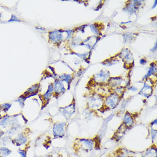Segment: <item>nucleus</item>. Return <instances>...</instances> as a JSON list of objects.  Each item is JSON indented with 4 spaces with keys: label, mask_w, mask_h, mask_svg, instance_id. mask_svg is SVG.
Here are the masks:
<instances>
[{
    "label": "nucleus",
    "mask_w": 157,
    "mask_h": 157,
    "mask_svg": "<svg viewBox=\"0 0 157 157\" xmlns=\"http://www.w3.org/2000/svg\"><path fill=\"white\" fill-rule=\"evenodd\" d=\"M98 142L95 139L77 138L75 141L74 148L77 151L90 153L97 147Z\"/></svg>",
    "instance_id": "f257e3e1"
},
{
    "label": "nucleus",
    "mask_w": 157,
    "mask_h": 157,
    "mask_svg": "<svg viewBox=\"0 0 157 157\" xmlns=\"http://www.w3.org/2000/svg\"><path fill=\"white\" fill-rule=\"evenodd\" d=\"M66 124L64 122L54 124L52 133L54 138H63L66 135Z\"/></svg>",
    "instance_id": "f03ea898"
},
{
    "label": "nucleus",
    "mask_w": 157,
    "mask_h": 157,
    "mask_svg": "<svg viewBox=\"0 0 157 157\" xmlns=\"http://www.w3.org/2000/svg\"><path fill=\"white\" fill-rule=\"evenodd\" d=\"M29 141V138L28 134L24 132H20L12 138V144L17 147H21L28 144Z\"/></svg>",
    "instance_id": "7ed1b4c3"
},
{
    "label": "nucleus",
    "mask_w": 157,
    "mask_h": 157,
    "mask_svg": "<svg viewBox=\"0 0 157 157\" xmlns=\"http://www.w3.org/2000/svg\"><path fill=\"white\" fill-rule=\"evenodd\" d=\"M103 98L101 96L94 95L92 96L89 100L88 106L92 110H97L103 106Z\"/></svg>",
    "instance_id": "20e7f679"
},
{
    "label": "nucleus",
    "mask_w": 157,
    "mask_h": 157,
    "mask_svg": "<svg viewBox=\"0 0 157 157\" xmlns=\"http://www.w3.org/2000/svg\"><path fill=\"white\" fill-rule=\"evenodd\" d=\"M120 102V97L115 94L109 95L105 101V105L107 108L114 109L118 105Z\"/></svg>",
    "instance_id": "39448f33"
},
{
    "label": "nucleus",
    "mask_w": 157,
    "mask_h": 157,
    "mask_svg": "<svg viewBox=\"0 0 157 157\" xmlns=\"http://www.w3.org/2000/svg\"><path fill=\"white\" fill-rule=\"evenodd\" d=\"M134 124V121L132 116L130 114V113H126L124 117V122L123 124L127 128H130L132 127L133 124Z\"/></svg>",
    "instance_id": "423d86ee"
},
{
    "label": "nucleus",
    "mask_w": 157,
    "mask_h": 157,
    "mask_svg": "<svg viewBox=\"0 0 157 157\" xmlns=\"http://www.w3.org/2000/svg\"><path fill=\"white\" fill-rule=\"evenodd\" d=\"M145 157H157V146L153 144L151 147L146 149L143 154Z\"/></svg>",
    "instance_id": "0eeeda50"
},
{
    "label": "nucleus",
    "mask_w": 157,
    "mask_h": 157,
    "mask_svg": "<svg viewBox=\"0 0 157 157\" xmlns=\"http://www.w3.org/2000/svg\"><path fill=\"white\" fill-rule=\"evenodd\" d=\"M10 116H5L0 120V128L3 129H7L9 128V124Z\"/></svg>",
    "instance_id": "6e6552de"
},
{
    "label": "nucleus",
    "mask_w": 157,
    "mask_h": 157,
    "mask_svg": "<svg viewBox=\"0 0 157 157\" xmlns=\"http://www.w3.org/2000/svg\"><path fill=\"white\" fill-rule=\"evenodd\" d=\"M12 151L6 146H0V157H8L12 154Z\"/></svg>",
    "instance_id": "1a4fd4ad"
},
{
    "label": "nucleus",
    "mask_w": 157,
    "mask_h": 157,
    "mask_svg": "<svg viewBox=\"0 0 157 157\" xmlns=\"http://www.w3.org/2000/svg\"><path fill=\"white\" fill-rule=\"evenodd\" d=\"M12 138L5 134L0 139V146H6L7 145L10 144V143H12Z\"/></svg>",
    "instance_id": "9d476101"
},
{
    "label": "nucleus",
    "mask_w": 157,
    "mask_h": 157,
    "mask_svg": "<svg viewBox=\"0 0 157 157\" xmlns=\"http://www.w3.org/2000/svg\"><path fill=\"white\" fill-rule=\"evenodd\" d=\"M53 87L52 86H49L47 92L43 96V99L44 100L45 102H49L50 98H51L52 95L53 94Z\"/></svg>",
    "instance_id": "9b49d317"
},
{
    "label": "nucleus",
    "mask_w": 157,
    "mask_h": 157,
    "mask_svg": "<svg viewBox=\"0 0 157 157\" xmlns=\"http://www.w3.org/2000/svg\"><path fill=\"white\" fill-rule=\"evenodd\" d=\"M113 157H134L128 155V153L124 152L122 149H118L115 153H114Z\"/></svg>",
    "instance_id": "f8f14e48"
},
{
    "label": "nucleus",
    "mask_w": 157,
    "mask_h": 157,
    "mask_svg": "<svg viewBox=\"0 0 157 157\" xmlns=\"http://www.w3.org/2000/svg\"><path fill=\"white\" fill-rule=\"evenodd\" d=\"M12 106V104L9 103H5L2 104L0 105V110L5 113H7L9 110L10 109Z\"/></svg>",
    "instance_id": "ddd939ff"
},
{
    "label": "nucleus",
    "mask_w": 157,
    "mask_h": 157,
    "mask_svg": "<svg viewBox=\"0 0 157 157\" xmlns=\"http://www.w3.org/2000/svg\"><path fill=\"white\" fill-rule=\"evenodd\" d=\"M150 136H151V140L152 143L154 144L155 141L157 140V130L153 128H151L150 130Z\"/></svg>",
    "instance_id": "4468645a"
},
{
    "label": "nucleus",
    "mask_w": 157,
    "mask_h": 157,
    "mask_svg": "<svg viewBox=\"0 0 157 157\" xmlns=\"http://www.w3.org/2000/svg\"><path fill=\"white\" fill-rule=\"evenodd\" d=\"M17 153L21 157H28V153L26 149L19 148L17 150Z\"/></svg>",
    "instance_id": "2eb2a0df"
},
{
    "label": "nucleus",
    "mask_w": 157,
    "mask_h": 157,
    "mask_svg": "<svg viewBox=\"0 0 157 157\" xmlns=\"http://www.w3.org/2000/svg\"><path fill=\"white\" fill-rule=\"evenodd\" d=\"M5 134V132L2 129L0 128V139H1L2 136H4Z\"/></svg>",
    "instance_id": "dca6fc26"
},
{
    "label": "nucleus",
    "mask_w": 157,
    "mask_h": 157,
    "mask_svg": "<svg viewBox=\"0 0 157 157\" xmlns=\"http://www.w3.org/2000/svg\"><path fill=\"white\" fill-rule=\"evenodd\" d=\"M157 124V120H154V121H153V122H151V126H153L154 124Z\"/></svg>",
    "instance_id": "f3484780"
},
{
    "label": "nucleus",
    "mask_w": 157,
    "mask_h": 157,
    "mask_svg": "<svg viewBox=\"0 0 157 157\" xmlns=\"http://www.w3.org/2000/svg\"><path fill=\"white\" fill-rule=\"evenodd\" d=\"M48 157H54L52 154H50V155H49L48 156Z\"/></svg>",
    "instance_id": "a211bd4d"
},
{
    "label": "nucleus",
    "mask_w": 157,
    "mask_h": 157,
    "mask_svg": "<svg viewBox=\"0 0 157 157\" xmlns=\"http://www.w3.org/2000/svg\"><path fill=\"white\" fill-rule=\"evenodd\" d=\"M1 110H0V120H1V119L2 118V116H1Z\"/></svg>",
    "instance_id": "6ab92c4d"
},
{
    "label": "nucleus",
    "mask_w": 157,
    "mask_h": 157,
    "mask_svg": "<svg viewBox=\"0 0 157 157\" xmlns=\"http://www.w3.org/2000/svg\"><path fill=\"white\" fill-rule=\"evenodd\" d=\"M144 157V155H141V157Z\"/></svg>",
    "instance_id": "aec40b11"
}]
</instances>
